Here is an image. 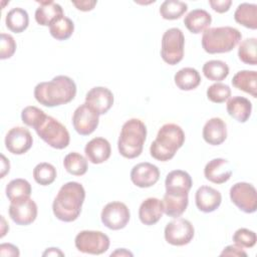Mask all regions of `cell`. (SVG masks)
Wrapping results in <instances>:
<instances>
[{"label": "cell", "mask_w": 257, "mask_h": 257, "mask_svg": "<svg viewBox=\"0 0 257 257\" xmlns=\"http://www.w3.org/2000/svg\"><path fill=\"white\" fill-rule=\"evenodd\" d=\"M133 255H134V254H133L132 252L127 251V250L124 249V248L117 249V250H115L114 252H112V253L110 254V256H133Z\"/></svg>", "instance_id": "obj_48"}, {"label": "cell", "mask_w": 257, "mask_h": 257, "mask_svg": "<svg viewBox=\"0 0 257 257\" xmlns=\"http://www.w3.org/2000/svg\"><path fill=\"white\" fill-rule=\"evenodd\" d=\"M164 213L163 201L158 198H148L140 206L139 217L143 224L147 226L155 225L160 221Z\"/></svg>", "instance_id": "obj_20"}, {"label": "cell", "mask_w": 257, "mask_h": 257, "mask_svg": "<svg viewBox=\"0 0 257 257\" xmlns=\"http://www.w3.org/2000/svg\"><path fill=\"white\" fill-rule=\"evenodd\" d=\"M19 249L13 244L3 243L0 245V255L1 256H19Z\"/></svg>", "instance_id": "obj_44"}, {"label": "cell", "mask_w": 257, "mask_h": 257, "mask_svg": "<svg viewBox=\"0 0 257 257\" xmlns=\"http://www.w3.org/2000/svg\"><path fill=\"white\" fill-rule=\"evenodd\" d=\"M184 46L185 37L182 30L177 27L168 29L162 37L161 56L163 60L170 65L179 63L184 57Z\"/></svg>", "instance_id": "obj_7"}, {"label": "cell", "mask_w": 257, "mask_h": 257, "mask_svg": "<svg viewBox=\"0 0 257 257\" xmlns=\"http://www.w3.org/2000/svg\"><path fill=\"white\" fill-rule=\"evenodd\" d=\"M74 244L76 249L82 253L99 255L107 251L109 238L100 231L83 230L76 235Z\"/></svg>", "instance_id": "obj_8"}, {"label": "cell", "mask_w": 257, "mask_h": 257, "mask_svg": "<svg viewBox=\"0 0 257 257\" xmlns=\"http://www.w3.org/2000/svg\"><path fill=\"white\" fill-rule=\"evenodd\" d=\"M85 102L99 115L106 113L113 104L112 92L103 86H95L87 91Z\"/></svg>", "instance_id": "obj_16"}, {"label": "cell", "mask_w": 257, "mask_h": 257, "mask_svg": "<svg viewBox=\"0 0 257 257\" xmlns=\"http://www.w3.org/2000/svg\"><path fill=\"white\" fill-rule=\"evenodd\" d=\"M42 256H64V253L58 248H47L43 252Z\"/></svg>", "instance_id": "obj_47"}, {"label": "cell", "mask_w": 257, "mask_h": 257, "mask_svg": "<svg viewBox=\"0 0 257 257\" xmlns=\"http://www.w3.org/2000/svg\"><path fill=\"white\" fill-rule=\"evenodd\" d=\"M96 1H72V4L80 11H90L96 5Z\"/></svg>", "instance_id": "obj_45"}, {"label": "cell", "mask_w": 257, "mask_h": 257, "mask_svg": "<svg viewBox=\"0 0 257 257\" xmlns=\"http://www.w3.org/2000/svg\"><path fill=\"white\" fill-rule=\"evenodd\" d=\"M5 193L10 202L28 198L31 195V185L24 179H14L7 184Z\"/></svg>", "instance_id": "obj_31"}, {"label": "cell", "mask_w": 257, "mask_h": 257, "mask_svg": "<svg viewBox=\"0 0 257 257\" xmlns=\"http://www.w3.org/2000/svg\"><path fill=\"white\" fill-rule=\"evenodd\" d=\"M1 165H2V169H1V178H4L5 175L9 173V170H10V163H9V160H7L4 155H1Z\"/></svg>", "instance_id": "obj_46"}, {"label": "cell", "mask_w": 257, "mask_h": 257, "mask_svg": "<svg viewBox=\"0 0 257 257\" xmlns=\"http://www.w3.org/2000/svg\"><path fill=\"white\" fill-rule=\"evenodd\" d=\"M257 39L255 37L246 38L243 40L238 48V56L239 59L250 65L257 64Z\"/></svg>", "instance_id": "obj_36"}, {"label": "cell", "mask_w": 257, "mask_h": 257, "mask_svg": "<svg viewBox=\"0 0 257 257\" xmlns=\"http://www.w3.org/2000/svg\"><path fill=\"white\" fill-rule=\"evenodd\" d=\"M197 208L204 213L214 212L222 202L221 193L209 186H201L195 195Z\"/></svg>", "instance_id": "obj_17"}, {"label": "cell", "mask_w": 257, "mask_h": 257, "mask_svg": "<svg viewBox=\"0 0 257 257\" xmlns=\"http://www.w3.org/2000/svg\"><path fill=\"white\" fill-rule=\"evenodd\" d=\"M203 73L209 80L220 82L229 74V66L222 60H209L203 65Z\"/></svg>", "instance_id": "obj_32"}, {"label": "cell", "mask_w": 257, "mask_h": 257, "mask_svg": "<svg viewBox=\"0 0 257 257\" xmlns=\"http://www.w3.org/2000/svg\"><path fill=\"white\" fill-rule=\"evenodd\" d=\"M185 133L176 123H166L158 132L156 140L151 144V156L161 162L174 158L177 151L184 145Z\"/></svg>", "instance_id": "obj_3"}, {"label": "cell", "mask_w": 257, "mask_h": 257, "mask_svg": "<svg viewBox=\"0 0 257 257\" xmlns=\"http://www.w3.org/2000/svg\"><path fill=\"white\" fill-rule=\"evenodd\" d=\"M39 7L35 11V20L39 25L50 26L63 16L62 7L53 1H36Z\"/></svg>", "instance_id": "obj_22"}, {"label": "cell", "mask_w": 257, "mask_h": 257, "mask_svg": "<svg viewBox=\"0 0 257 257\" xmlns=\"http://www.w3.org/2000/svg\"><path fill=\"white\" fill-rule=\"evenodd\" d=\"M205 178L214 184H224L232 176L229 162L222 158L211 160L204 169Z\"/></svg>", "instance_id": "obj_18"}, {"label": "cell", "mask_w": 257, "mask_h": 257, "mask_svg": "<svg viewBox=\"0 0 257 257\" xmlns=\"http://www.w3.org/2000/svg\"><path fill=\"white\" fill-rule=\"evenodd\" d=\"M9 216L17 225H30L37 217V205L30 197L11 202Z\"/></svg>", "instance_id": "obj_13"}, {"label": "cell", "mask_w": 257, "mask_h": 257, "mask_svg": "<svg viewBox=\"0 0 257 257\" xmlns=\"http://www.w3.org/2000/svg\"><path fill=\"white\" fill-rule=\"evenodd\" d=\"M256 233L246 228L238 229L233 235V241L235 245L241 248H251L256 244Z\"/></svg>", "instance_id": "obj_39"}, {"label": "cell", "mask_w": 257, "mask_h": 257, "mask_svg": "<svg viewBox=\"0 0 257 257\" xmlns=\"http://www.w3.org/2000/svg\"><path fill=\"white\" fill-rule=\"evenodd\" d=\"M84 153L90 163L101 164L110 157V144L104 138H94L85 145Z\"/></svg>", "instance_id": "obj_19"}, {"label": "cell", "mask_w": 257, "mask_h": 257, "mask_svg": "<svg viewBox=\"0 0 257 257\" xmlns=\"http://www.w3.org/2000/svg\"><path fill=\"white\" fill-rule=\"evenodd\" d=\"M56 169L49 163H40L33 169V178L41 186H48L56 179Z\"/></svg>", "instance_id": "obj_37"}, {"label": "cell", "mask_w": 257, "mask_h": 257, "mask_svg": "<svg viewBox=\"0 0 257 257\" xmlns=\"http://www.w3.org/2000/svg\"><path fill=\"white\" fill-rule=\"evenodd\" d=\"M209 4L214 11L218 13H225L230 9L232 1L231 0H210Z\"/></svg>", "instance_id": "obj_42"}, {"label": "cell", "mask_w": 257, "mask_h": 257, "mask_svg": "<svg viewBox=\"0 0 257 257\" xmlns=\"http://www.w3.org/2000/svg\"><path fill=\"white\" fill-rule=\"evenodd\" d=\"M102 224L110 230H120L124 228L131 218L130 210L124 203L110 202L106 204L100 214Z\"/></svg>", "instance_id": "obj_11"}, {"label": "cell", "mask_w": 257, "mask_h": 257, "mask_svg": "<svg viewBox=\"0 0 257 257\" xmlns=\"http://www.w3.org/2000/svg\"><path fill=\"white\" fill-rule=\"evenodd\" d=\"M232 84L253 97L257 96V72L255 70L238 71L232 78Z\"/></svg>", "instance_id": "obj_27"}, {"label": "cell", "mask_w": 257, "mask_h": 257, "mask_svg": "<svg viewBox=\"0 0 257 257\" xmlns=\"http://www.w3.org/2000/svg\"><path fill=\"white\" fill-rule=\"evenodd\" d=\"M16 50V42L12 35L1 33L0 40V58L7 59L13 56Z\"/></svg>", "instance_id": "obj_40"}, {"label": "cell", "mask_w": 257, "mask_h": 257, "mask_svg": "<svg viewBox=\"0 0 257 257\" xmlns=\"http://www.w3.org/2000/svg\"><path fill=\"white\" fill-rule=\"evenodd\" d=\"M76 94V84L66 75H57L50 81L38 83L34 88V97L47 107L70 102Z\"/></svg>", "instance_id": "obj_1"}, {"label": "cell", "mask_w": 257, "mask_h": 257, "mask_svg": "<svg viewBox=\"0 0 257 257\" xmlns=\"http://www.w3.org/2000/svg\"><path fill=\"white\" fill-rule=\"evenodd\" d=\"M33 128L38 137L51 148L62 150L69 145L70 137L68 131L61 122L50 115L43 113Z\"/></svg>", "instance_id": "obj_6"}, {"label": "cell", "mask_w": 257, "mask_h": 257, "mask_svg": "<svg viewBox=\"0 0 257 257\" xmlns=\"http://www.w3.org/2000/svg\"><path fill=\"white\" fill-rule=\"evenodd\" d=\"M234 19L237 23L246 28H257V5L251 3H241L234 13Z\"/></svg>", "instance_id": "obj_28"}, {"label": "cell", "mask_w": 257, "mask_h": 257, "mask_svg": "<svg viewBox=\"0 0 257 257\" xmlns=\"http://www.w3.org/2000/svg\"><path fill=\"white\" fill-rule=\"evenodd\" d=\"M203 138L212 146H219L227 139V125L220 117L210 118L203 127Z\"/></svg>", "instance_id": "obj_21"}, {"label": "cell", "mask_w": 257, "mask_h": 257, "mask_svg": "<svg viewBox=\"0 0 257 257\" xmlns=\"http://www.w3.org/2000/svg\"><path fill=\"white\" fill-rule=\"evenodd\" d=\"M33 139L30 132L22 126L12 127L5 137V147L13 155H23L30 150Z\"/></svg>", "instance_id": "obj_14"}, {"label": "cell", "mask_w": 257, "mask_h": 257, "mask_svg": "<svg viewBox=\"0 0 257 257\" xmlns=\"http://www.w3.org/2000/svg\"><path fill=\"white\" fill-rule=\"evenodd\" d=\"M74 31V23L73 21L66 17L62 16L55 20L49 26V32L53 38L56 40H66L68 39Z\"/></svg>", "instance_id": "obj_33"}, {"label": "cell", "mask_w": 257, "mask_h": 257, "mask_svg": "<svg viewBox=\"0 0 257 257\" xmlns=\"http://www.w3.org/2000/svg\"><path fill=\"white\" fill-rule=\"evenodd\" d=\"M189 193H167L163 199L164 213L172 218L180 217L189 204Z\"/></svg>", "instance_id": "obj_23"}, {"label": "cell", "mask_w": 257, "mask_h": 257, "mask_svg": "<svg viewBox=\"0 0 257 257\" xmlns=\"http://www.w3.org/2000/svg\"><path fill=\"white\" fill-rule=\"evenodd\" d=\"M5 23L10 31L14 33H21L28 27V13L26 10L20 7L12 8L6 15Z\"/></svg>", "instance_id": "obj_30"}, {"label": "cell", "mask_w": 257, "mask_h": 257, "mask_svg": "<svg viewBox=\"0 0 257 257\" xmlns=\"http://www.w3.org/2000/svg\"><path fill=\"white\" fill-rule=\"evenodd\" d=\"M160 179V170L157 166L145 162L140 163L131 171V180L137 187L149 188L154 186Z\"/></svg>", "instance_id": "obj_15"}, {"label": "cell", "mask_w": 257, "mask_h": 257, "mask_svg": "<svg viewBox=\"0 0 257 257\" xmlns=\"http://www.w3.org/2000/svg\"><path fill=\"white\" fill-rule=\"evenodd\" d=\"M8 230H9V226L6 224V221H5L4 217L1 216V235H0V237L3 238Z\"/></svg>", "instance_id": "obj_49"}, {"label": "cell", "mask_w": 257, "mask_h": 257, "mask_svg": "<svg viewBox=\"0 0 257 257\" xmlns=\"http://www.w3.org/2000/svg\"><path fill=\"white\" fill-rule=\"evenodd\" d=\"M193 185L191 176L183 170L170 172L165 181L167 193H189Z\"/></svg>", "instance_id": "obj_24"}, {"label": "cell", "mask_w": 257, "mask_h": 257, "mask_svg": "<svg viewBox=\"0 0 257 257\" xmlns=\"http://www.w3.org/2000/svg\"><path fill=\"white\" fill-rule=\"evenodd\" d=\"M174 80L181 90H192L199 86L202 79L197 69L193 67H184L175 74Z\"/></svg>", "instance_id": "obj_29"}, {"label": "cell", "mask_w": 257, "mask_h": 257, "mask_svg": "<svg viewBox=\"0 0 257 257\" xmlns=\"http://www.w3.org/2000/svg\"><path fill=\"white\" fill-rule=\"evenodd\" d=\"M226 108L230 116L239 122H245L251 115L252 103L248 98L237 95L228 100Z\"/></svg>", "instance_id": "obj_26"}, {"label": "cell", "mask_w": 257, "mask_h": 257, "mask_svg": "<svg viewBox=\"0 0 257 257\" xmlns=\"http://www.w3.org/2000/svg\"><path fill=\"white\" fill-rule=\"evenodd\" d=\"M99 114L86 102L80 104L73 112L72 124L77 134L88 136L92 134L98 125Z\"/></svg>", "instance_id": "obj_12"}, {"label": "cell", "mask_w": 257, "mask_h": 257, "mask_svg": "<svg viewBox=\"0 0 257 257\" xmlns=\"http://www.w3.org/2000/svg\"><path fill=\"white\" fill-rule=\"evenodd\" d=\"M195 234L192 223L183 218H177L169 222L165 227V239L174 246H184L189 244Z\"/></svg>", "instance_id": "obj_9"}, {"label": "cell", "mask_w": 257, "mask_h": 257, "mask_svg": "<svg viewBox=\"0 0 257 257\" xmlns=\"http://www.w3.org/2000/svg\"><path fill=\"white\" fill-rule=\"evenodd\" d=\"M231 96V88L229 85L216 82L210 85L207 89V97L210 101L215 103H222L225 102Z\"/></svg>", "instance_id": "obj_38"}, {"label": "cell", "mask_w": 257, "mask_h": 257, "mask_svg": "<svg viewBox=\"0 0 257 257\" xmlns=\"http://www.w3.org/2000/svg\"><path fill=\"white\" fill-rule=\"evenodd\" d=\"M230 199L244 213H254L257 209V194L253 185L239 182L230 189Z\"/></svg>", "instance_id": "obj_10"}, {"label": "cell", "mask_w": 257, "mask_h": 257, "mask_svg": "<svg viewBox=\"0 0 257 257\" xmlns=\"http://www.w3.org/2000/svg\"><path fill=\"white\" fill-rule=\"evenodd\" d=\"M85 199L83 186L78 182H68L61 186L52 204L54 216L63 222L76 220Z\"/></svg>", "instance_id": "obj_2"}, {"label": "cell", "mask_w": 257, "mask_h": 257, "mask_svg": "<svg viewBox=\"0 0 257 257\" xmlns=\"http://www.w3.org/2000/svg\"><path fill=\"white\" fill-rule=\"evenodd\" d=\"M44 113V111L37 106L29 105L23 108L21 112V119L24 124L27 126L33 127L34 124L37 122V120L41 117V115Z\"/></svg>", "instance_id": "obj_41"}, {"label": "cell", "mask_w": 257, "mask_h": 257, "mask_svg": "<svg viewBox=\"0 0 257 257\" xmlns=\"http://www.w3.org/2000/svg\"><path fill=\"white\" fill-rule=\"evenodd\" d=\"M63 166L69 174L73 176H82L87 171V160L82 155L72 152L64 157Z\"/></svg>", "instance_id": "obj_34"}, {"label": "cell", "mask_w": 257, "mask_h": 257, "mask_svg": "<svg viewBox=\"0 0 257 257\" xmlns=\"http://www.w3.org/2000/svg\"><path fill=\"white\" fill-rule=\"evenodd\" d=\"M211 22V14L204 9H194L190 11L184 18L185 26L194 34H199L208 29Z\"/></svg>", "instance_id": "obj_25"}, {"label": "cell", "mask_w": 257, "mask_h": 257, "mask_svg": "<svg viewBox=\"0 0 257 257\" xmlns=\"http://www.w3.org/2000/svg\"><path fill=\"white\" fill-rule=\"evenodd\" d=\"M146 138L147 126L143 120L139 118L126 120L121 126L117 142L119 154L126 159L139 157L143 152Z\"/></svg>", "instance_id": "obj_4"}, {"label": "cell", "mask_w": 257, "mask_h": 257, "mask_svg": "<svg viewBox=\"0 0 257 257\" xmlns=\"http://www.w3.org/2000/svg\"><path fill=\"white\" fill-rule=\"evenodd\" d=\"M241 32L231 26L208 28L202 35V46L210 54L233 50L241 40Z\"/></svg>", "instance_id": "obj_5"}, {"label": "cell", "mask_w": 257, "mask_h": 257, "mask_svg": "<svg viewBox=\"0 0 257 257\" xmlns=\"http://www.w3.org/2000/svg\"><path fill=\"white\" fill-rule=\"evenodd\" d=\"M188 10V5L179 0H166L160 6V14L164 19H179Z\"/></svg>", "instance_id": "obj_35"}, {"label": "cell", "mask_w": 257, "mask_h": 257, "mask_svg": "<svg viewBox=\"0 0 257 257\" xmlns=\"http://www.w3.org/2000/svg\"><path fill=\"white\" fill-rule=\"evenodd\" d=\"M221 256H247V253L237 245H229L224 248V250L220 254Z\"/></svg>", "instance_id": "obj_43"}]
</instances>
